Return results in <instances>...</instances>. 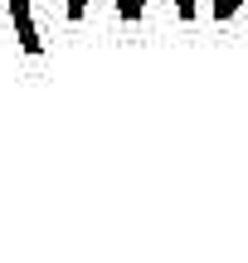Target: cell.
<instances>
[{
	"label": "cell",
	"mask_w": 248,
	"mask_h": 263,
	"mask_svg": "<svg viewBox=\"0 0 248 263\" xmlns=\"http://www.w3.org/2000/svg\"><path fill=\"white\" fill-rule=\"evenodd\" d=\"M5 5H10V20H15V39H19V49H25V54H39V49H44V39H39V29H34L29 0H5Z\"/></svg>",
	"instance_id": "obj_1"
},
{
	"label": "cell",
	"mask_w": 248,
	"mask_h": 263,
	"mask_svg": "<svg viewBox=\"0 0 248 263\" xmlns=\"http://www.w3.org/2000/svg\"><path fill=\"white\" fill-rule=\"evenodd\" d=\"M239 5H243V0H219V5H214V20H229Z\"/></svg>",
	"instance_id": "obj_2"
},
{
	"label": "cell",
	"mask_w": 248,
	"mask_h": 263,
	"mask_svg": "<svg viewBox=\"0 0 248 263\" xmlns=\"http://www.w3.org/2000/svg\"><path fill=\"white\" fill-rule=\"evenodd\" d=\"M175 15H180V20H195V0H175Z\"/></svg>",
	"instance_id": "obj_3"
},
{
	"label": "cell",
	"mask_w": 248,
	"mask_h": 263,
	"mask_svg": "<svg viewBox=\"0 0 248 263\" xmlns=\"http://www.w3.org/2000/svg\"><path fill=\"white\" fill-rule=\"evenodd\" d=\"M83 10H88V0H68V20H83Z\"/></svg>",
	"instance_id": "obj_4"
},
{
	"label": "cell",
	"mask_w": 248,
	"mask_h": 263,
	"mask_svg": "<svg viewBox=\"0 0 248 263\" xmlns=\"http://www.w3.org/2000/svg\"><path fill=\"white\" fill-rule=\"evenodd\" d=\"M117 15H122V20H132V25H136V10H132V0H117Z\"/></svg>",
	"instance_id": "obj_5"
},
{
	"label": "cell",
	"mask_w": 248,
	"mask_h": 263,
	"mask_svg": "<svg viewBox=\"0 0 248 263\" xmlns=\"http://www.w3.org/2000/svg\"><path fill=\"white\" fill-rule=\"evenodd\" d=\"M132 10H136V20H141L146 15V0H132Z\"/></svg>",
	"instance_id": "obj_6"
},
{
	"label": "cell",
	"mask_w": 248,
	"mask_h": 263,
	"mask_svg": "<svg viewBox=\"0 0 248 263\" xmlns=\"http://www.w3.org/2000/svg\"><path fill=\"white\" fill-rule=\"evenodd\" d=\"M214 5H219V0H214Z\"/></svg>",
	"instance_id": "obj_7"
}]
</instances>
